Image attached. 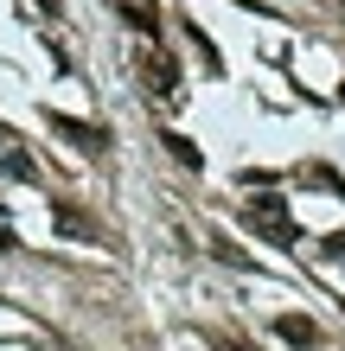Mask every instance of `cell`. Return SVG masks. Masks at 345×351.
Returning <instances> with one entry per match:
<instances>
[{
    "label": "cell",
    "mask_w": 345,
    "mask_h": 351,
    "mask_svg": "<svg viewBox=\"0 0 345 351\" xmlns=\"http://www.w3.org/2000/svg\"><path fill=\"white\" fill-rule=\"evenodd\" d=\"M243 217H250L269 243H294V237H300V223H294V211H288V198H275L269 185H262V192L243 204Z\"/></svg>",
    "instance_id": "obj_1"
},
{
    "label": "cell",
    "mask_w": 345,
    "mask_h": 351,
    "mask_svg": "<svg viewBox=\"0 0 345 351\" xmlns=\"http://www.w3.org/2000/svg\"><path fill=\"white\" fill-rule=\"evenodd\" d=\"M141 84H147L154 96H173L179 90V64H173L167 45H147V51H141Z\"/></svg>",
    "instance_id": "obj_2"
},
{
    "label": "cell",
    "mask_w": 345,
    "mask_h": 351,
    "mask_svg": "<svg viewBox=\"0 0 345 351\" xmlns=\"http://www.w3.org/2000/svg\"><path fill=\"white\" fill-rule=\"evenodd\" d=\"M45 121H51V134H64L71 147H84V154H103V147H109V134L96 128V121H77V115H58V109H51Z\"/></svg>",
    "instance_id": "obj_3"
},
{
    "label": "cell",
    "mask_w": 345,
    "mask_h": 351,
    "mask_svg": "<svg viewBox=\"0 0 345 351\" xmlns=\"http://www.w3.org/2000/svg\"><path fill=\"white\" fill-rule=\"evenodd\" d=\"M275 339H288V345H320V326L307 313H281L275 319Z\"/></svg>",
    "instance_id": "obj_4"
},
{
    "label": "cell",
    "mask_w": 345,
    "mask_h": 351,
    "mask_svg": "<svg viewBox=\"0 0 345 351\" xmlns=\"http://www.w3.org/2000/svg\"><path fill=\"white\" fill-rule=\"evenodd\" d=\"M51 223H58L64 237H84V243H96V223H90L84 211H77V204H58V211H51Z\"/></svg>",
    "instance_id": "obj_5"
},
{
    "label": "cell",
    "mask_w": 345,
    "mask_h": 351,
    "mask_svg": "<svg viewBox=\"0 0 345 351\" xmlns=\"http://www.w3.org/2000/svg\"><path fill=\"white\" fill-rule=\"evenodd\" d=\"M121 19H128V26H134V32H147V38L160 32V13L147 7V0H128V7H121Z\"/></svg>",
    "instance_id": "obj_6"
},
{
    "label": "cell",
    "mask_w": 345,
    "mask_h": 351,
    "mask_svg": "<svg viewBox=\"0 0 345 351\" xmlns=\"http://www.w3.org/2000/svg\"><path fill=\"white\" fill-rule=\"evenodd\" d=\"M167 154L179 160V167H192V173H198V167H205V154H198V147H192V141H186V134H167Z\"/></svg>",
    "instance_id": "obj_7"
},
{
    "label": "cell",
    "mask_w": 345,
    "mask_h": 351,
    "mask_svg": "<svg viewBox=\"0 0 345 351\" xmlns=\"http://www.w3.org/2000/svg\"><path fill=\"white\" fill-rule=\"evenodd\" d=\"M0 167H7L13 179H38V167H32V154H19V147H7V154H0Z\"/></svg>",
    "instance_id": "obj_8"
},
{
    "label": "cell",
    "mask_w": 345,
    "mask_h": 351,
    "mask_svg": "<svg viewBox=\"0 0 345 351\" xmlns=\"http://www.w3.org/2000/svg\"><path fill=\"white\" fill-rule=\"evenodd\" d=\"M300 179H307V185H326V192H339V198H345V179H339L333 167H300Z\"/></svg>",
    "instance_id": "obj_9"
},
{
    "label": "cell",
    "mask_w": 345,
    "mask_h": 351,
    "mask_svg": "<svg viewBox=\"0 0 345 351\" xmlns=\"http://www.w3.org/2000/svg\"><path fill=\"white\" fill-rule=\"evenodd\" d=\"M326 256H333V262H345V230H333V237H326Z\"/></svg>",
    "instance_id": "obj_10"
},
{
    "label": "cell",
    "mask_w": 345,
    "mask_h": 351,
    "mask_svg": "<svg viewBox=\"0 0 345 351\" xmlns=\"http://www.w3.org/2000/svg\"><path fill=\"white\" fill-rule=\"evenodd\" d=\"M32 7H38V13H58V0H32Z\"/></svg>",
    "instance_id": "obj_11"
},
{
    "label": "cell",
    "mask_w": 345,
    "mask_h": 351,
    "mask_svg": "<svg viewBox=\"0 0 345 351\" xmlns=\"http://www.w3.org/2000/svg\"><path fill=\"white\" fill-rule=\"evenodd\" d=\"M224 351H256V345H243V339H230V345H224Z\"/></svg>",
    "instance_id": "obj_12"
},
{
    "label": "cell",
    "mask_w": 345,
    "mask_h": 351,
    "mask_svg": "<svg viewBox=\"0 0 345 351\" xmlns=\"http://www.w3.org/2000/svg\"><path fill=\"white\" fill-rule=\"evenodd\" d=\"M339 102H345V90H339Z\"/></svg>",
    "instance_id": "obj_13"
}]
</instances>
